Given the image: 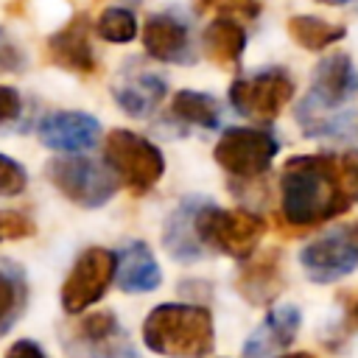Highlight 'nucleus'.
I'll return each instance as SVG.
<instances>
[{"mask_svg": "<svg viewBox=\"0 0 358 358\" xmlns=\"http://www.w3.org/2000/svg\"><path fill=\"white\" fill-rule=\"evenodd\" d=\"M358 201V148L291 157L280 173L282 221L299 232L347 213Z\"/></svg>", "mask_w": 358, "mask_h": 358, "instance_id": "obj_1", "label": "nucleus"}, {"mask_svg": "<svg viewBox=\"0 0 358 358\" xmlns=\"http://www.w3.org/2000/svg\"><path fill=\"white\" fill-rule=\"evenodd\" d=\"M358 95V73L347 53L324 56L310 81V92L296 106V123L308 137H341L352 129L350 103Z\"/></svg>", "mask_w": 358, "mask_h": 358, "instance_id": "obj_2", "label": "nucleus"}, {"mask_svg": "<svg viewBox=\"0 0 358 358\" xmlns=\"http://www.w3.org/2000/svg\"><path fill=\"white\" fill-rule=\"evenodd\" d=\"M143 341L151 352L168 358H204L213 350V313L201 305L165 302L143 322Z\"/></svg>", "mask_w": 358, "mask_h": 358, "instance_id": "obj_3", "label": "nucleus"}, {"mask_svg": "<svg viewBox=\"0 0 358 358\" xmlns=\"http://www.w3.org/2000/svg\"><path fill=\"white\" fill-rule=\"evenodd\" d=\"M263 232L266 221L249 210H221L207 201L196 210V235L201 246L224 252L235 260L252 257Z\"/></svg>", "mask_w": 358, "mask_h": 358, "instance_id": "obj_4", "label": "nucleus"}, {"mask_svg": "<svg viewBox=\"0 0 358 358\" xmlns=\"http://www.w3.org/2000/svg\"><path fill=\"white\" fill-rule=\"evenodd\" d=\"M103 157H106V165L115 171V176L134 196L151 190L165 171L162 151L151 140H145L129 129H112L106 134Z\"/></svg>", "mask_w": 358, "mask_h": 358, "instance_id": "obj_5", "label": "nucleus"}, {"mask_svg": "<svg viewBox=\"0 0 358 358\" xmlns=\"http://www.w3.org/2000/svg\"><path fill=\"white\" fill-rule=\"evenodd\" d=\"M45 173L50 185L78 207H103L117 193V176L90 157H53Z\"/></svg>", "mask_w": 358, "mask_h": 358, "instance_id": "obj_6", "label": "nucleus"}, {"mask_svg": "<svg viewBox=\"0 0 358 358\" xmlns=\"http://www.w3.org/2000/svg\"><path fill=\"white\" fill-rule=\"evenodd\" d=\"M277 151H280V143H277V137L271 131L235 126V129H227L218 137V143L213 148V157L232 176L255 179V176L268 171V165L274 162Z\"/></svg>", "mask_w": 358, "mask_h": 358, "instance_id": "obj_7", "label": "nucleus"}, {"mask_svg": "<svg viewBox=\"0 0 358 358\" xmlns=\"http://www.w3.org/2000/svg\"><path fill=\"white\" fill-rule=\"evenodd\" d=\"M299 263L313 282H336L358 268V221L341 224L299 252Z\"/></svg>", "mask_w": 358, "mask_h": 358, "instance_id": "obj_8", "label": "nucleus"}, {"mask_svg": "<svg viewBox=\"0 0 358 358\" xmlns=\"http://www.w3.org/2000/svg\"><path fill=\"white\" fill-rule=\"evenodd\" d=\"M117 255L103 246H90L73 263L64 285H62V308L64 313H81L95 305L115 280Z\"/></svg>", "mask_w": 358, "mask_h": 358, "instance_id": "obj_9", "label": "nucleus"}, {"mask_svg": "<svg viewBox=\"0 0 358 358\" xmlns=\"http://www.w3.org/2000/svg\"><path fill=\"white\" fill-rule=\"evenodd\" d=\"M294 81L285 70H263L249 78H238L229 84V103L238 115L255 120H271L291 101Z\"/></svg>", "mask_w": 358, "mask_h": 358, "instance_id": "obj_10", "label": "nucleus"}, {"mask_svg": "<svg viewBox=\"0 0 358 358\" xmlns=\"http://www.w3.org/2000/svg\"><path fill=\"white\" fill-rule=\"evenodd\" d=\"M101 123L87 112H53L36 126V137L50 151H87L98 143Z\"/></svg>", "mask_w": 358, "mask_h": 358, "instance_id": "obj_11", "label": "nucleus"}, {"mask_svg": "<svg viewBox=\"0 0 358 358\" xmlns=\"http://www.w3.org/2000/svg\"><path fill=\"white\" fill-rule=\"evenodd\" d=\"M302 324V313L296 305H277L266 313V319L252 330V336L243 344L246 358H274L280 350H285Z\"/></svg>", "mask_w": 358, "mask_h": 358, "instance_id": "obj_12", "label": "nucleus"}, {"mask_svg": "<svg viewBox=\"0 0 358 358\" xmlns=\"http://www.w3.org/2000/svg\"><path fill=\"white\" fill-rule=\"evenodd\" d=\"M165 95H168L165 78L157 76V73H145V70L120 73V78L112 84V98L131 117L151 115L165 101Z\"/></svg>", "mask_w": 358, "mask_h": 358, "instance_id": "obj_13", "label": "nucleus"}, {"mask_svg": "<svg viewBox=\"0 0 358 358\" xmlns=\"http://www.w3.org/2000/svg\"><path fill=\"white\" fill-rule=\"evenodd\" d=\"M48 59L70 73H81V76L95 73L98 62L87 36V17H73L62 31H56L48 39Z\"/></svg>", "mask_w": 358, "mask_h": 358, "instance_id": "obj_14", "label": "nucleus"}, {"mask_svg": "<svg viewBox=\"0 0 358 358\" xmlns=\"http://www.w3.org/2000/svg\"><path fill=\"white\" fill-rule=\"evenodd\" d=\"M143 45H145V53H151L159 62H182L185 64L193 59L187 25L171 14H154L145 20Z\"/></svg>", "mask_w": 358, "mask_h": 358, "instance_id": "obj_15", "label": "nucleus"}, {"mask_svg": "<svg viewBox=\"0 0 358 358\" xmlns=\"http://www.w3.org/2000/svg\"><path fill=\"white\" fill-rule=\"evenodd\" d=\"M115 277L126 294H148L157 291L162 282V271L143 241H129L123 246V252L117 255Z\"/></svg>", "mask_w": 358, "mask_h": 358, "instance_id": "obj_16", "label": "nucleus"}, {"mask_svg": "<svg viewBox=\"0 0 358 358\" xmlns=\"http://www.w3.org/2000/svg\"><path fill=\"white\" fill-rule=\"evenodd\" d=\"M204 204V199H185L173 215L165 221V232H162V243L168 249V255L173 260H182V263H190V260H199L204 246L196 235V210Z\"/></svg>", "mask_w": 358, "mask_h": 358, "instance_id": "obj_17", "label": "nucleus"}, {"mask_svg": "<svg viewBox=\"0 0 358 358\" xmlns=\"http://www.w3.org/2000/svg\"><path fill=\"white\" fill-rule=\"evenodd\" d=\"M235 285L243 294V299H249L252 305H268L280 294V288H282L280 255L277 252H266V255L249 260L241 268Z\"/></svg>", "mask_w": 358, "mask_h": 358, "instance_id": "obj_18", "label": "nucleus"}, {"mask_svg": "<svg viewBox=\"0 0 358 358\" xmlns=\"http://www.w3.org/2000/svg\"><path fill=\"white\" fill-rule=\"evenodd\" d=\"M201 45H204V53L210 62H215L218 67L229 70L241 62L243 56V48H246V31L235 22V20H213L204 34H201Z\"/></svg>", "mask_w": 358, "mask_h": 358, "instance_id": "obj_19", "label": "nucleus"}, {"mask_svg": "<svg viewBox=\"0 0 358 358\" xmlns=\"http://www.w3.org/2000/svg\"><path fill=\"white\" fill-rule=\"evenodd\" d=\"M28 308V280L20 263L0 257V338L22 319Z\"/></svg>", "mask_w": 358, "mask_h": 358, "instance_id": "obj_20", "label": "nucleus"}, {"mask_svg": "<svg viewBox=\"0 0 358 358\" xmlns=\"http://www.w3.org/2000/svg\"><path fill=\"white\" fill-rule=\"evenodd\" d=\"M288 34L305 50H324V48L336 45L338 39H344L347 28L333 25L327 20H319V17H310V14H296L288 20Z\"/></svg>", "mask_w": 358, "mask_h": 358, "instance_id": "obj_21", "label": "nucleus"}, {"mask_svg": "<svg viewBox=\"0 0 358 358\" xmlns=\"http://www.w3.org/2000/svg\"><path fill=\"white\" fill-rule=\"evenodd\" d=\"M171 112L190 123V126H201V129H213L218 126V103L213 95L207 92H196V90H179L171 101Z\"/></svg>", "mask_w": 358, "mask_h": 358, "instance_id": "obj_22", "label": "nucleus"}, {"mask_svg": "<svg viewBox=\"0 0 358 358\" xmlns=\"http://www.w3.org/2000/svg\"><path fill=\"white\" fill-rule=\"evenodd\" d=\"M95 31L106 42H131L137 36V20L129 8H106L101 11Z\"/></svg>", "mask_w": 358, "mask_h": 358, "instance_id": "obj_23", "label": "nucleus"}, {"mask_svg": "<svg viewBox=\"0 0 358 358\" xmlns=\"http://www.w3.org/2000/svg\"><path fill=\"white\" fill-rule=\"evenodd\" d=\"M76 333H78V338L87 341L90 347H98V344L109 341L112 336H117V333H120V324H117L115 313L101 310V313L84 316V319L78 322V330H76Z\"/></svg>", "mask_w": 358, "mask_h": 358, "instance_id": "obj_24", "label": "nucleus"}, {"mask_svg": "<svg viewBox=\"0 0 358 358\" xmlns=\"http://www.w3.org/2000/svg\"><path fill=\"white\" fill-rule=\"evenodd\" d=\"M196 8L201 14H218L224 20H241V22H249L260 14L257 0H196Z\"/></svg>", "mask_w": 358, "mask_h": 358, "instance_id": "obj_25", "label": "nucleus"}, {"mask_svg": "<svg viewBox=\"0 0 358 358\" xmlns=\"http://www.w3.org/2000/svg\"><path fill=\"white\" fill-rule=\"evenodd\" d=\"M25 185H28L25 168L11 157L0 154V196H17L25 190Z\"/></svg>", "mask_w": 358, "mask_h": 358, "instance_id": "obj_26", "label": "nucleus"}, {"mask_svg": "<svg viewBox=\"0 0 358 358\" xmlns=\"http://www.w3.org/2000/svg\"><path fill=\"white\" fill-rule=\"evenodd\" d=\"M34 235V221L14 210H0V241H17Z\"/></svg>", "mask_w": 358, "mask_h": 358, "instance_id": "obj_27", "label": "nucleus"}, {"mask_svg": "<svg viewBox=\"0 0 358 358\" xmlns=\"http://www.w3.org/2000/svg\"><path fill=\"white\" fill-rule=\"evenodd\" d=\"M95 350V358H140V352L117 333V336H112L109 341H103V344H98V347H92Z\"/></svg>", "mask_w": 358, "mask_h": 358, "instance_id": "obj_28", "label": "nucleus"}, {"mask_svg": "<svg viewBox=\"0 0 358 358\" xmlns=\"http://www.w3.org/2000/svg\"><path fill=\"white\" fill-rule=\"evenodd\" d=\"M20 109H22L20 92H17L14 87H3V84H0V126H6V123H11V120H17Z\"/></svg>", "mask_w": 358, "mask_h": 358, "instance_id": "obj_29", "label": "nucleus"}, {"mask_svg": "<svg viewBox=\"0 0 358 358\" xmlns=\"http://www.w3.org/2000/svg\"><path fill=\"white\" fill-rule=\"evenodd\" d=\"M6 358H48V355H45V350L36 341L22 338V341H14L11 344V350L6 352Z\"/></svg>", "mask_w": 358, "mask_h": 358, "instance_id": "obj_30", "label": "nucleus"}, {"mask_svg": "<svg viewBox=\"0 0 358 358\" xmlns=\"http://www.w3.org/2000/svg\"><path fill=\"white\" fill-rule=\"evenodd\" d=\"M277 358H316L310 352H285V355H277Z\"/></svg>", "mask_w": 358, "mask_h": 358, "instance_id": "obj_31", "label": "nucleus"}, {"mask_svg": "<svg viewBox=\"0 0 358 358\" xmlns=\"http://www.w3.org/2000/svg\"><path fill=\"white\" fill-rule=\"evenodd\" d=\"M316 3H324V6H344V3H350V0H316Z\"/></svg>", "mask_w": 358, "mask_h": 358, "instance_id": "obj_32", "label": "nucleus"}, {"mask_svg": "<svg viewBox=\"0 0 358 358\" xmlns=\"http://www.w3.org/2000/svg\"><path fill=\"white\" fill-rule=\"evenodd\" d=\"M352 316H355V322H358V302H355V310H352Z\"/></svg>", "mask_w": 358, "mask_h": 358, "instance_id": "obj_33", "label": "nucleus"}]
</instances>
